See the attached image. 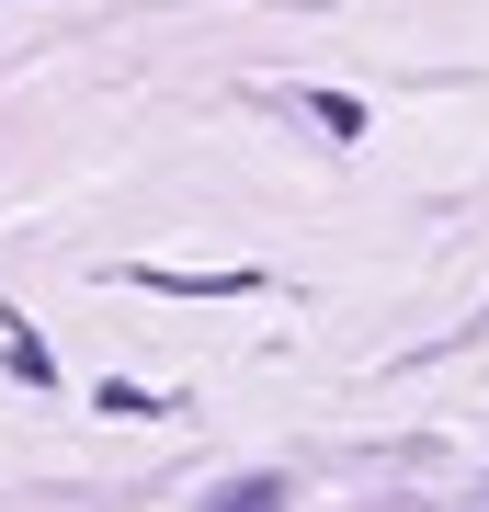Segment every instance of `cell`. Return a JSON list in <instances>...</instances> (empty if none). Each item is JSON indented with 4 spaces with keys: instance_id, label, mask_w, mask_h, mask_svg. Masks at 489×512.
<instances>
[]
</instances>
